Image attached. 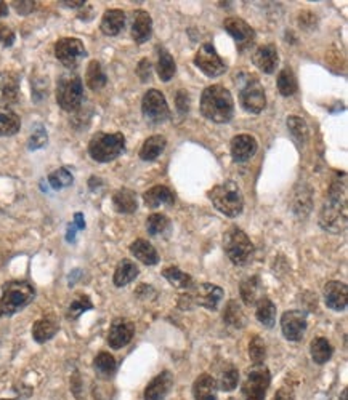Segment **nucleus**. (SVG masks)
<instances>
[{
	"mask_svg": "<svg viewBox=\"0 0 348 400\" xmlns=\"http://www.w3.org/2000/svg\"><path fill=\"white\" fill-rule=\"evenodd\" d=\"M320 226L331 234L347 229V175L337 173L327 191V197L320 210Z\"/></svg>",
	"mask_w": 348,
	"mask_h": 400,
	"instance_id": "1",
	"label": "nucleus"
},
{
	"mask_svg": "<svg viewBox=\"0 0 348 400\" xmlns=\"http://www.w3.org/2000/svg\"><path fill=\"white\" fill-rule=\"evenodd\" d=\"M201 114L214 123H228L235 116V100L228 88L210 85L201 95Z\"/></svg>",
	"mask_w": 348,
	"mask_h": 400,
	"instance_id": "2",
	"label": "nucleus"
},
{
	"mask_svg": "<svg viewBox=\"0 0 348 400\" xmlns=\"http://www.w3.org/2000/svg\"><path fill=\"white\" fill-rule=\"evenodd\" d=\"M35 298V290L26 280H12L2 287L0 296V317H12L26 306H29Z\"/></svg>",
	"mask_w": 348,
	"mask_h": 400,
	"instance_id": "3",
	"label": "nucleus"
},
{
	"mask_svg": "<svg viewBox=\"0 0 348 400\" xmlns=\"http://www.w3.org/2000/svg\"><path fill=\"white\" fill-rule=\"evenodd\" d=\"M126 150V137L121 132H98L88 141V155L100 164L116 160Z\"/></svg>",
	"mask_w": 348,
	"mask_h": 400,
	"instance_id": "4",
	"label": "nucleus"
},
{
	"mask_svg": "<svg viewBox=\"0 0 348 400\" xmlns=\"http://www.w3.org/2000/svg\"><path fill=\"white\" fill-rule=\"evenodd\" d=\"M56 103L66 112L79 111L84 101V84L76 71H66L56 82Z\"/></svg>",
	"mask_w": 348,
	"mask_h": 400,
	"instance_id": "5",
	"label": "nucleus"
},
{
	"mask_svg": "<svg viewBox=\"0 0 348 400\" xmlns=\"http://www.w3.org/2000/svg\"><path fill=\"white\" fill-rule=\"evenodd\" d=\"M207 195H209V199L212 200L215 209L228 218H236L242 213L244 209L242 191L235 181L231 180L223 181V183L214 186Z\"/></svg>",
	"mask_w": 348,
	"mask_h": 400,
	"instance_id": "6",
	"label": "nucleus"
},
{
	"mask_svg": "<svg viewBox=\"0 0 348 400\" xmlns=\"http://www.w3.org/2000/svg\"><path fill=\"white\" fill-rule=\"evenodd\" d=\"M223 250L228 259L236 266H244L251 261L254 254V243L241 227L231 226L223 234Z\"/></svg>",
	"mask_w": 348,
	"mask_h": 400,
	"instance_id": "7",
	"label": "nucleus"
},
{
	"mask_svg": "<svg viewBox=\"0 0 348 400\" xmlns=\"http://www.w3.org/2000/svg\"><path fill=\"white\" fill-rule=\"evenodd\" d=\"M236 85L240 88V103L249 114H260L267 106V95L260 80L252 74H241Z\"/></svg>",
	"mask_w": 348,
	"mask_h": 400,
	"instance_id": "8",
	"label": "nucleus"
},
{
	"mask_svg": "<svg viewBox=\"0 0 348 400\" xmlns=\"http://www.w3.org/2000/svg\"><path fill=\"white\" fill-rule=\"evenodd\" d=\"M272 383V375L265 365H256L247 373V378L242 383L244 400H265Z\"/></svg>",
	"mask_w": 348,
	"mask_h": 400,
	"instance_id": "9",
	"label": "nucleus"
},
{
	"mask_svg": "<svg viewBox=\"0 0 348 400\" xmlns=\"http://www.w3.org/2000/svg\"><path fill=\"white\" fill-rule=\"evenodd\" d=\"M142 114L147 119V122L154 123V125H159V123L167 121L170 117V109L164 93L156 90V88H151V90L144 93L142 100Z\"/></svg>",
	"mask_w": 348,
	"mask_h": 400,
	"instance_id": "10",
	"label": "nucleus"
},
{
	"mask_svg": "<svg viewBox=\"0 0 348 400\" xmlns=\"http://www.w3.org/2000/svg\"><path fill=\"white\" fill-rule=\"evenodd\" d=\"M55 56L67 71H74L87 56V50L81 39L63 37L55 44Z\"/></svg>",
	"mask_w": 348,
	"mask_h": 400,
	"instance_id": "11",
	"label": "nucleus"
},
{
	"mask_svg": "<svg viewBox=\"0 0 348 400\" xmlns=\"http://www.w3.org/2000/svg\"><path fill=\"white\" fill-rule=\"evenodd\" d=\"M194 64L199 67V71L204 72L207 77H218L225 74L228 69L225 61L217 53L215 46L209 42L202 44L199 50L196 51Z\"/></svg>",
	"mask_w": 348,
	"mask_h": 400,
	"instance_id": "12",
	"label": "nucleus"
},
{
	"mask_svg": "<svg viewBox=\"0 0 348 400\" xmlns=\"http://www.w3.org/2000/svg\"><path fill=\"white\" fill-rule=\"evenodd\" d=\"M223 28H225L226 33L235 39L238 50H240L241 53L251 49L254 42H256V33H254L251 26L241 18L238 17L226 18L225 21H223Z\"/></svg>",
	"mask_w": 348,
	"mask_h": 400,
	"instance_id": "13",
	"label": "nucleus"
},
{
	"mask_svg": "<svg viewBox=\"0 0 348 400\" xmlns=\"http://www.w3.org/2000/svg\"><path fill=\"white\" fill-rule=\"evenodd\" d=\"M306 327H308V322H306V314L304 311L292 309V311H285L281 317V330L285 340L289 341H300L305 336Z\"/></svg>",
	"mask_w": 348,
	"mask_h": 400,
	"instance_id": "14",
	"label": "nucleus"
},
{
	"mask_svg": "<svg viewBox=\"0 0 348 400\" xmlns=\"http://www.w3.org/2000/svg\"><path fill=\"white\" fill-rule=\"evenodd\" d=\"M135 324L126 317H117L113 320L108 331V345L113 349H122L133 340Z\"/></svg>",
	"mask_w": 348,
	"mask_h": 400,
	"instance_id": "15",
	"label": "nucleus"
},
{
	"mask_svg": "<svg viewBox=\"0 0 348 400\" xmlns=\"http://www.w3.org/2000/svg\"><path fill=\"white\" fill-rule=\"evenodd\" d=\"M223 296H225V290L218 287L215 284H201L199 287L194 290L193 295H190V298L194 301L197 306L209 311H217L218 304L222 303Z\"/></svg>",
	"mask_w": 348,
	"mask_h": 400,
	"instance_id": "16",
	"label": "nucleus"
},
{
	"mask_svg": "<svg viewBox=\"0 0 348 400\" xmlns=\"http://www.w3.org/2000/svg\"><path fill=\"white\" fill-rule=\"evenodd\" d=\"M324 303L329 309L335 313H342L347 309L348 304V287L347 284L339 280H331L324 285Z\"/></svg>",
	"mask_w": 348,
	"mask_h": 400,
	"instance_id": "17",
	"label": "nucleus"
},
{
	"mask_svg": "<svg viewBox=\"0 0 348 400\" xmlns=\"http://www.w3.org/2000/svg\"><path fill=\"white\" fill-rule=\"evenodd\" d=\"M257 149H258V143L252 134H236V137L231 139V146H230L231 157L238 164L251 160L254 155H256Z\"/></svg>",
	"mask_w": 348,
	"mask_h": 400,
	"instance_id": "18",
	"label": "nucleus"
},
{
	"mask_svg": "<svg viewBox=\"0 0 348 400\" xmlns=\"http://www.w3.org/2000/svg\"><path fill=\"white\" fill-rule=\"evenodd\" d=\"M252 63L262 72H265V74H273L279 64V55L276 45L265 44L258 46L252 55Z\"/></svg>",
	"mask_w": 348,
	"mask_h": 400,
	"instance_id": "19",
	"label": "nucleus"
},
{
	"mask_svg": "<svg viewBox=\"0 0 348 400\" xmlns=\"http://www.w3.org/2000/svg\"><path fill=\"white\" fill-rule=\"evenodd\" d=\"M174 386V375L167 370L160 372L144 389V400H165Z\"/></svg>",
	"mask_w": 348,
	"mask_h": 400,
	"instance_id": "20",
	"label": "nucleus"
},
{
	"mask_svg": "<svg viewBox=\"0 0 348 400\" xmlns=\"http://www.w3.org/2000/svg\"><path fill=\"white\" fill-rule=\"evenodd\" d=\"M153 34L151 15L144 10H135L132 17V39L138 45L148 42Z\"/></svg>",
	"mask_w": 348,
	"mask_h": 400,
	"instance_id": "21",
	"label": "nucleus"
},
{
	"mask_svg": "<svg viewBox=\"0 0 348 400\" xmlns=\"http://www.w3.org/2000/svg\"><path fill=\"white\" fill-rule=\"evenodd\" d=\"M126 21H127V17L124 10H119V8L106 10L101 17L100 29L103 34L108 35V37H116V35L121 34L124 26H126Z\"/></svg>",
	"mask_w": 348,
	"mask_h": 400,
	"instance_id": "22",
	"label": "nucleus"
},
{
	"mask_svg": "<svg viewBox=\"0 0 348 400\" xmlns=\"http://www.w3.org/2000/svg\"><path fill=\"white\" fill-rule=\"evenodd\" d=\"M240 295L246 306H256L263 298V284L258 275H249L242 279L240 285Z\"/></svg>",
	"mask_w": 348,
	"mask_h": 400,
	"instance_id": "23",
	"label": "nucleus"
},
{
	"mask_svg": "<svg viewBox=\"0 0 348 400\" xmlns=\"http://www.w3.org/2000/svg\"><path fill=\"white\" fill-rule=\"evenodd\" d=\"M19 96H22V90H19L18 76L13 72H7L0 82V101L10 107L12 105H17Z\"/></svg>",
	"mask_w": 348,
	"mask_h": 400,
	"instance_id": "24",
	"label": "nucleus"
},
{
	"mask_svg": "<svg viewBox=\"0 0 348 400\" xmlns=\"http://www.w3.org/2000/svg\"><path fill=\"white\" fill-rule=\"evenodd\" d=\"M60 330L58 320L53 315H45L42 319L35 320L33 325V338L35 342L44 345V342L50 341Z\"/></svg>",
	"mask_w": 348,
	"mask_h": 400,
	"instance_id": "25",
	"label": "nucleus"
},
{
	"mask_svg": "<svg viewBox=\"0 0 348 400\" xmlns=\"http://www.w3.org/2000/svg\"><path fill=\"white\" fill-rule=\"evenodd\" d=\"M218 386L217 379L209 375V373H202L197 376L193 383V397L194 400H217Z\"/></svg>",
	"mask_w": 348,
	"mask_h": 400,
	"instance_id": "26",
	"label": "nucleus"
},
{
	"mask_svg": "<svg viewBox=\"0 0 348 400\" xmlns=\"http://www.w3.org/2000/svg\"><path fill=\"white\" fill-rule=\"evenodd\" d=\"M143 200L148 209H159L163 205L172 207L175 204V194L167 186H154L144 192Z\"/></svg>",
	"mask_w": 348,
	"mask_h": 400,
	"instance_id": "27",
	"label": "nucleus"
},
{
	"mask_svg": "<svg viewBox=\"0 0 348 400\" xmlns=\"http://www.w3.org/2000/svg\"><path fill=\"white\" fill-rule=\"evenodd\" d=\"M113 207L117 213H122V215H132V213H135L138 209L137 194L129 188L117 189L113 194Z\"/></svg>",
	"mask_w": 348,
	"mask_h": 400,
	"instance_id": "28",
	"label": "nucleus"
},
{
	"mask_svg": "<svg viewBox=\"0 0 348 400\" xmlns=\"http://www.w3.org/2000/svg\"><path fill=\"white\" fill-rule=\"evenodd\" d=\"M129 250L133 254L138 261H142L147 266H154L159 263V254L156 252V248L144 238H137V241L131 243Z\"/></svg>",
	"mask_w": 348,
	"mask_h": 400,
	"instance_id": "29",
	"label": "nucleus"
},
{
	"mask_svg": "<svg viewBox=\"0 0 348 400\" xmlns=\"http://www.w3.org/2000/svg\"><path fill=\"white\" fill-rule=\"evenodd\" d=\"M22 128V119L12 107L0 106V138L17 134Z\"/></svg>",
	"mask_w": 348,
	"mask_h": 400,
	"instance_id": "30",
	"label": "nucleus"
},
{
	"mask_svg": "<svg viewBox=\"0 0 348 400\" xmlns=\"http://www.w3.org/2000/svg\"><path fill=\"white\" fill-rule=\"evenodd\" d=\"M138 274H140V269L137 264H135L132 259L124 258L122 261H119V264L116 266V271H114V275H113V282L119 288L126 287V285L133 282V280L138 277Z\"/></svg>",
	"mask_w": 348,
	"mask_h": 400,
	"instance_id": "31",
	"label": "nucleus"
},
{
	"mask_svg": "<svg viewBox=\"0 0 348 400\" xmlns=\"http://www.w3.org/2000/svg\"><path fill=\"white\" fill-rule=\"evenodd\" d=\"M85 84L92 92H100L101 88L106 87L108 77L100 61L92 60L90 63H88L85 71Z\"/></svg>",
	"mask_w": 348,
	"mask_h": 400,
	"instance_id": "32",
	"label": "nucleus"
},
{
	"mask_svg": "<svg viewBox=\"0 0 348 400\" xmlns=\"http://www.w3.org/2000/svg\"><path fill=\"white\" fill-rule=\"evenodd\" d=\"M165 146H167V139H165L163 134L149 137L147 141L143 143L142 149H140V159L144 160V162H153V160L158 159L159 155L164 153Z\"/></svg>",
	"mask_w": 348,
	"mask_h": 400,
	"instance_id": "33",
	"label": "nucleus"
},
{
	"mask_svg": "<svg viewBox=\"0 0 348 400\" xmlns=\"http://www.w3.org/2000/svg\"><path fill=\"white\" fill-rule=\"evenodd\" d=\"M158 76L163 82L172 80L176 72V64L174 56L164 46H158Z\"/></svg>",
	"mask_w": 348,
	"mask_h": 400,
	"instance_id": "34",
	"label": "nucleus"
},
{
	"mask_svg": "<svg viewBox=\"0 0 348 400\" xmlns=\"http://www.w3.org/2000/svg\"><path fill=\"white\" fill-rule=\"evenodd\" d=\"M310 354L315 363L323 365V363L331 360L332 354H334V349H332V345L326 340V338L318 336L315 338V340H311L310 342Z\"/></svg>",
	"mask_w": 348,
	"mask_h": 400,
	"instance_id": "35",
	"label": "nucleus"
},
{
	"mask_svg": "<svg viewBox=\"0 0 348 400\" xmlns=\"http://www.w3.org/2000/svg\"><path fill=\"white\" fill-rule=\"evenodd\" d=\"M93 368H95L98 376L109 379L114 376V373L117 370V362L109 352H100L93 360Z\"/></svg>",
	"mask_w": 348,
	"mask_h": 400,
	"instance_id": "36",
	"label": "nucleus"
},
{
	"mask_svg": "<svg viewBox=\"0 0 348 400\" xmlns=\"http://www.w3.org/2000/svg\"><path fill=\"white\" fill-rule=\"evenodd\" d=\"M288 128H289L290 137H292V139L299 144V146H304V144H306V141H308L310 128H308V125H306V122L304 121L302 117L289 116L288 117Z\"/></svg>",
	"mask_w": 348,
	"mask_h": 400,
	"instance_id": "37",
	"label": "nucleus"
},
{
	"mask_svg": "<svg viewBox=\"0 0 348 400\" xmlns=\"http://www.w3.org/2000/svg\"><path fill=\"white\" fill-rule=\"evenodd\" d=\"M278 90L281 93L283 96H292L297 93L299 90V84H297V77H295L294 71L290 69L289 66H285L281 69V72L278 74V80H276Z\"/></svg>",
	"mask_w": 348,
	"mask_h": 400,
	"instance_id": "38",
	"label": "nucleus"
},
{
	"mask_svg": "<svg viewBox=\"0 0 348 400\" xmlns=\"http://www.w3.org/2000/svg\"><path fill=\"white\" fill-rule=\"evenodd\" d=\"M256 317L265 327H273L274 320H276V304L272 299L263 298L256 304Z\"/></svg>",
	"mask_w": 348,
	"mask_h": 400,
	"instance_id": "39",
	"label": "nucleus"
},
{
	"mask_svg": "<svg viewBox=\"0 0 348 400\" xmlns=\"http://www.w3.org/2000/svg\"><path fill=\"white\" fill-rule=\"evenodd\" d=\"M163 275L169 280V284H172L174 287L181 288V290H190L193 287V277L190 274H186L181 271L180 268L176 266H169L163 271Z\"/></svg>",
	"mask_w": 348,
	"mask_h": 400,
	"instance_id": "40",
	"label": "nucleus"
},
{
	"mask_svg": "<svg viewBox=\"0 0 348 400\" xmlns=\"http://www.w3.org/2000/svg\"><path fill=\"white\" fill-rule=\"evenodd\" d=\"M223 320H225V324L235 327V329H242L246 325V314H244L241 304L236 299L228 301L225 313H223Z\"/></svg>",
	"mask_w": 348,
	"mask_h": 400,
	"instance_id": "41",
	"label": "nucleus"
},
{
	"mask_svg": "<svg viewBox=\"0 0 348 400\" xmlns=\"http://www.w3.org/2000/svg\"><path fill=\"white\" fill-rule=\"evenodd\" d=\"M90 309H93L92 299L88 298L87 295H77L76 298L71 301L69 308H67L66 317L69 320H77L82 314L87 313V311H90Z\"/></svg>",
	"mask_w": 348,
	"mask_h": 400,
	"instance_id": "42",
	"label": "nucleus"
},
{
	"mask_svg": "<svg viewBox=\"0 0 348 400\" xmlns=\"http://www.w3.org/2000/svg\"><path fill=\"white\" fill-rule=\"evenodd\" d=\"M72 183H74V176H72L71 171L65 167L56 168L49 175V184L51 186V189L55 191L69 188Z\"/></svg>",
	"mask_w": 348,
	"mask_h": 400,
	"instance_id": "43",
	"label": "nucleus"
},
{
	"mask_svg": "<svg viewBox=\"0 0 348 400\" xmlns=\"http://www.w3.org/2000/svg\"><path fill=\"white\" fill-rule=\"evenodd\" d=\"M238 383H240V370H238L236 367L230 365L226 370L222 372V375L217 381V386L220 391L231 392L238 388Z\"/></svg>",
	"mask_w": 348,
	"mask_h": 400,
	"instance_id": "44",
	"label": "nucleus"
},
{
	"mask_svg": "<svg viewBox=\"0 0 348 400\" xmlns=\"http://www.w3.org/2000/svg\"><path fill=\"white\" fill-rule=\"evenodd\" d=\"M147 229L149 236H160L170 229V220L163 213H153L147 220Z\"/></svg>",
	"mask_w": 348,
	"mask_h": 400,
	"instance_id": "45",
	"label": "nucleus"
},
{
	"mask_svg": "<svg viewBox=\"0 0 348 400\" xmlns=\"http://www.w3.org/2000/svg\"><path fill=\"white\" fill-rule=\"evenodd\" d=\"M249 357L254 365H263L265 358H267V345L258 335H254L249 342Z\"/></svg>",
	"mask_w": 348,
	"mask_h": 400,
	"instance_id": "46",
	"label": "nucleus"
},
{
	"mask_svg": "<svg viewBox=\"0 0 348 400\" xmlns=\"http://www.w3.org/2000/svg\"><path fill=\"white\" fill-rule=\"evenodd\" d=\"M49 143V137H47V130L44 125H35L33 133L28 139V149L29 150H38L40 148H45Z\"/></svg>",
	"mask_w": 348,
	"mask_h": 400,
	"instance_id": "47",
	"label": "nucleus"
},
{
	"mask_svg": "<svg viewBox=\"0 0 348 400\" xmlns=\"http://www.w3.org/2000/svg\"><path fill=\"white\" fill-rule=\"evenodd\" d=\"M294 211L297 213L300 218H305L308 213L311 211V195H310V191L304 192L302 188V194H295L294 195Z\"/></svg>",
	"mask_w": 348,
	"mask_h": 400,
	"instance_id": "48",
	"label": "nucleus"
},
{
	"mask_svg": "<svg viewBox=\"0 0 348 400\" xmlns=\"http://www.w3.org/2000/svg\"><path fill=\"white\" fill-rule=\"evenodd\" d=\"M175 105H176V111H179L180 116H186L190 112V106H191V100H190V93L183 90L176 92L175 95Z\"/></svg>",
	"mask_w": 348,
	"mask_h": 400,
	"instance_id": "49",
	"label": "nucleus"
},
{
	"mask_svg": "<svg viewBox=\"0 0 348 400\" xmlns=\"http://www.w3.org/2000/svg\"><path fill=\"white\" fill-rule=\"evenodd\" d=\"M137 76L140 77V80L142 82H149L151 80V76H153V69H151V61L148 58H143L140 61L138 66H137Z\"/></svg>",
	"mask_w": 348,
	"mask_h": 400,
	"instance_id": "50",
	"label": "nucleus"
},
{
	"mask_svg": "<svg viewBox=\"0 0 348 400\" xmlns=\"http://www.w3.org/2000/svg\"><path fill=\"white\" fill-rule=\"evenodd\" d=\"M15 39H17V35H15L13 29L8 28L7 24H0V44L3 46H12Z\"/></svg>",
	"mask_w": 348,
	"mask_h": 400,
	"instance_id": "51",
	"label": "nucleus"
},
{
	"mask_svg": "<svg viewBox=\"0 0 348 400\" xmlns=\"http://www.w3.org/2000/svg\"><path fill=\"white\" fill-rule=\"evenodd\" d=\"M13 8L18 15L26 17V15L34 12L35 2H33V0H19V2H13Z\"/></svg>",
	"mask_w": 348,
	"mask_h": 400,
	"instance_id": "52",
	"label": "nucleus"
},
{
	"mask_svg": "<svg viewBox=\"0 0 348 400\" xmlns=\"http://www.w3.org/2000/svg\"><path fill=\"white\" fill-rule=\"evenodd\" d=\"M294 399H295L294 389L289 386H283L273 397V400H294Z\"/></svg>",
	"mask_w": 348,
	"mask_h": 400,
	"instance_id": "53",
	"label": "nucleus"
},
{
	"mask_svg": "<svg viewBox=\"0 0 348 400\" xmlns=\"http://www.w3.org/2000/svg\"><path fill=\"white\" fill-rule=\"evenodd\" d=\"M60 3H63L65 7H69V8H81V7H84L87 2L85 0H63V2H60Z\"/></svg>",
	"mask_w": 348,
	"mask_h": 400,
	"instance_id": "54",
	"label": "nucleus"
},
{
	"mask_svg": "<svg viewBox=\"0 0 348 400\" xmlns=\"http://www.w3.org/2000/svg\"><path fill=\"white\" fill-rule=\"evenodd\" d=\"M74 220H76L74 226H76V227H79V229H84V227H85V223H84V216H82V213H76V215H74Z\"/></svg>",
	"mask_w": 348,
	"mask_h": 400,
	"instance_id": "55",
	"label": "nucleus"
},
{
	"mask_svg": "<svg viewBox=\"0 0 348 400\" xmlns=\"http://www.w3.org/2000/svg\"><path fill=\"white\" fill-rule=\"evenodd\" d=\"M8 12H10L8 5L5 3L3 0H0V18H5V17H8Z\"/></svg>",
	"mask_w": 348,
	"mask_h": 400,
	"instance_id": "56",
	"label": "nucleus"
},
{
	"mask_svg": "<svg viewBox=\"0 0 348 400\" xmlns=\"http://www.w3.org/2000/svg\"><path fill=\"white\" fill-rule=\"evenodd\" d=\"M347 396H348V389H344V391H342V396H340V400H347Z\"/></svg>",
	"mask_w": 348,
	"mask_h": 400,
	"instance_id": "57",
	"label": "nucleus"
},
{
	"mask_svg": "<svg viewBox=\"0 0 348 400\" xmlns=\"http://www.w3.org/2000/svg\"><path fill=\"white\" fill-rule=\"evenodd\" d=\"M0 400H15V399H0Z\"/></svg>",
	"mask_w": 348,
	"mask_h": 400,
	"instance_id": "58",
	"label": "nucleus"
}]
</instances>
